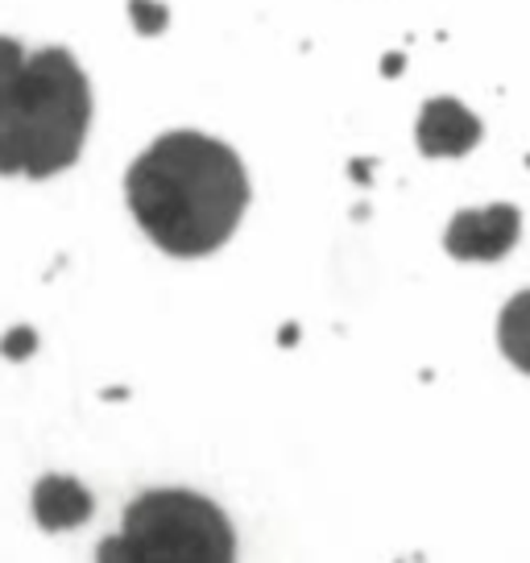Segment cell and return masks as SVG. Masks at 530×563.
Returning <instances> with one entry per match:
<instances>
[{
	"label": "cell",
	"instance_id": "6da1fadb",
	"mask_svg": "<svg viewBox=\"0 0 530 563\" xmlns=\"http://www.w3.org/2000/svg\"><path fill=\"white\" fill-rule=\"evenodd\" d=\"M137 224L170 257H203L229 241L249 208L241 158L208 133H166L124 175Z\"/></svg>",
	"mask_w": 530,
	"mask_h": 563
},
{
	"label": "cell",
	"instance_id": "7a4b0ae2",
	"mask_svg": "<svg viewBox=\"0 0 530 563\" xmlns=\"http://www.w3.org/2000/svg\"><path fill=\"white\" fill-rule=\"evenodd\" d=\"M91 129V84L67 51L0 37V175L67 170Z\"/></svg>",
	"mask_w": 530,
	"mask_h": 563
},
{
	"label": "cell",
	"instance_id": "3957f363",
	"mask_svg": "<svg viewBox=\"0 0 530 563\" xmlns=\"http://www.w3.org/2000/svg\"><path fill=\"white\" fill-rule=\"evenodd\" d=\"M96 563H236L229 518L191 489H150L124 510Z\"/></svg>",
	"mask_w": 530,
	"mask_h": 563
},
{
	"label": "cell",
	"instance_id": "277c9868",
	"mask_svg": "<svg viewBox=\"0 0 530 563\" xmlns=\"http://www.w3.org/2000/svg\"><path fill=\"white\" fill-rule=\"evenodd\" d=\"M522 232V216L510 203H494V208L460 211L456 220L443 232V249L460 257V262H497L518 245Z\"/></svg>",
	"mask_w": 530,
	"mask_h": 563
},
{
	"label": "cell",
	"instance_id": "5b68a950",
	"mask_svg": "<svg viewBox=\"0 0 530 563\" xmlns=\"http://www.w3.org/2000/svg\"><path fill=\"white\" fill-rule=\"evenodd\" d=\"M415 137H419V150H423L427 158H460V154L477 150L481 121L460 100L440 96V100H427L423 104Z\"/></svg>",
	"mask_w": 530,
	"mask_h": 563
},
{
	"label": "cell",
	"instance_id": "8992f818",
	"mask_svg": "<svg viewBox=\"0 0 530 563\" xmlns=\"http://www.w3.org/2000/svg\"><path fill=\"white\" fill-rule=\"evenodd\" d=\"M34 518L42 530H71L91 518V493L71 476H42L34 489Z\"/></svg>",
	"mask_w": 530,
	"mask_h": 563
},
{
	"label": "cell",
	"instance_id": "52a82bcc",
	"mask_svg": "<svg viewBox=\"0 0 530 563\" xmlns=\"http://www.w3.org/2000/svg\"><path fill=\"white\" fill-rule=\"evenodd\" d=\"M497 340H501V352L510 356L522 373H530V290L514 295L506 302V311L497 319Z\"/></svg>",
	"mask_w": 530,
	"mask_h": 563
},
{
	"label": "cell",
	"instance_id": "ba28073f",
	"mask_svg": "<svg viewBox=\"0 0 530 563\" xmlns=\"http://www.w3.org/2000/svg\"><path fill=\"white\" fill-rule=\"evenodd\" d=\"M129 18H133V25L145 37L162 34L170 25V13H166V4H158V0H129Z\"/></svg>",
	"mask_w": 530,
	"mask_h": 563
},
{
	"label": "cell",
	"instance_id": "9c48e42d",
	"mask_svg": "<svg viewBox=\"0 0 530 563\" xmlns=\"http://www.w3.org/2000/svg\"><path fill=\"white\" fill-rule=\"evenodd\" d=\"M34 349H37V335L30 332V328H13V332L0 340V352H4L9 361H25Z\"/></svg>",
	"mask_w": 530,
	"mask_h": 563
},
{
	"label": "cell",
	"instance_id": "30bf717a",
	"mask_svg": "<svg viewBox=\"0 0 530 563\" xmlns=\"http://www.w3.org/2000/svg\"><path fill=\"white\" fill-rule=\"evenodd\" d=\"M382 67H386V75H394V70H402V54H386V63H382Z\"/></svg>",
	"mask_w": 530,
	"mask_h": 563
}]
</instances>
